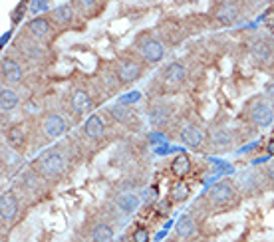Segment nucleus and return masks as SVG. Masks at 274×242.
<instances>
[{
  "label": "nucleus",
  "instance_id": "obj_13",
  "mask_svg": "<svg viewBox=\"0 0 274 242\" xmlns=\"http://www.w3.org/2000/svg\"><path fill=\"white\" fill-rule=\"evenodd\" d=\"M181 139L187 147H191V149H201L203 141H205V135H203V131L199 129L197 125H187V127H183V131H181Z\"/></svg>",
  "mask_w": 274,
  "mask_h": 242
},
{
  "label": "nucleus",
  "instance_id": "obj_6",
  "mask_svg": "<svg viewBox=\"0 0 274 242\" xmlns=\"http://www.w3.org/2000/svg\"><path fill=\"white\" fill-rule=\"evenodd\" d=\"M42 129H44V135L48 139H58L68 131V125H66V121L60 113H50V115H46V119L42 123Z\"/></svg>",
  "mask_w": 274,
  "mask_h": 242
},
{
  "label": "nucleus",
  "instance_id": "obj_18",
  "mask_svg": "<svg viewBox=\"0 0 274 242\" xmlns=\"http://www.w3.org/2000/svg\"><path fill=\"white\" fill-rule=\"evenodd\" d=\"M6 139H8V145L16 151H22L24 145H26V135H24V129H22L20 125L10 127L8 133H6Z\"/></svg>",
  "mask_w": 274,
  "mask_h": 242
},
{
  "label": "nucleus",
  "instance_id": "obj_11",
  "mask_svg": "<svg viewBox=\"0 0 274 242\" xmlns=\"http://www.w3.org/2000/svg\"><path fill=\"white\" fill-rule=\"evenodd\" d=\"M70 103H72V110L78 113V115H84V113L91 112V107H93L91 95L86 92V90H73Z\"/></svg>",
  "mask_w": 274,
  "mask_h": 242
},
{
  "label": "nucleus",
  "instance_id": "obj_27",
  "mask_svg": "<svg viewBox=\"0 0 274 242\" xmlns=\"http://www.w3.org/2000/svg\"><path fill=\"white\" fill-rule=\"evenodd\" d=\"M149 117H151V123L159 127V125H163L165 121H167V110L165 107H155Z\"/></svg>",
  "mask_w": 274,
  "mask_h": 242
},
{
  "label": "nucleus",
  "instance_id": "obj_23",
  "mask_svg": "<svg viewBox=\"0 0 274 242\" xmlns=\"http://www.w3.org/2000/svg\"><path fill=\"white\" fill-rule=\"evenodd\" d=\"M191 171V159L187 155H177L173 161H171V173L175 177H185L187 173Z\"/></svg>",
  "mask_w": 274,
  "mask_h": 242
},
{
  "label": "nucleus",
  "instance_id": "obj_22",
  "mask_svg": "<svg viewBox=\"0 0 274 242\" xmlns=\"http://www.w3.org/2000/svg\"><path fill=\"white\" fill-rule=\"evenodd\" d=\"M237 183H238V186H240V191H258V189H260V181H258L256 173H253V171L240 173Z\"/></svg>",
  "mask_w": 274,
  "mask_h": 242
},
{
  "label": "nucleus",
  "instance_id": "obj_24",
  "mask_svg": "<svg viewBox=\"0 0 274 242\" xmlns=\"http://www.w3.org/2000/svg\"><path fill=\"white\" fill-rule=\"evenodd\" d=\"M20 185L28 193H38L40 191V175L34 173V171H26L22 175V179H20Z\"/></svg>",
  "mask_w": 274,
  "mask_h": 242
},
{
  "label": "nucleus",
  "instance_id": "obj_17",
  "mask_svg": "<svg viewBox=\"0 0 274 242\" xmlns=\"http://www.w3.org/2000/svg\"><path fill=\"white\" fill-rule=\"evenodd\" d=\"M16 105H18V93L10 90V88H2V92H0V112H12Z\"/></svg>",
  "mask_w": 274,
  "mask_h": 242
},
{
  "label": "nucleus",
  "instance_id": "obj_31",
  "mask_svg": "<svg viewBox=\"0 0 274 242\" xmlns=\"http://www.w3.org/2000/svg\"><path fill=\"white\" fill-rule=\"evenodd\" d=\"M264 92H266V95H268V97H272V99H274V82H268V84L264 86Z\"/></svg>",
  "mask_w": 274,
  "mask_h": 242
},
{
  "label": "nucleus",
  "instance_id": "obj_25",
  "mask_svg": "<svg viewBox=\"0 0 274 242\" xmlns=\"http://www.w3.org/2000/svg\"><path fill=\"white\" fill-rule=\"evenodd\" d=\"M175 230H177V234H179L181 238L193 236V232H195V223H193V219H191L189 214H183L181 219H179V223H177V226H175Z\"/></svg>",
  "mask_w": 274,
  "mask_h": 242
},
{
  "label": "nucleus",
  "instance_id": "obj_1",
  "mask_svg": "<svg viewBox=\"0 0 274 242\" xmlns=\"http://www.w3.org/2000/svg\"><path fill=\"white\" fill-rule=\"evenodd\" d=\"M34 169H36V173L40 177L54 179V177L64 173V169H66V157L62 155L60 149H48L38 157V161L34 163Z\"/></svg>",
  "mask_w": 274,
  "mask_h": 242
},
{
  "label": "nucleus",
  "instance_id": "obj_9",
  "mask_svg": "<svg viewBox=\"0 0 274 242\" xmlns=\"http://www.w3.org/2000/svg\"><path fill=\"white\" fill-rule=\"evenodd\" d=\"M104 133H106V123H104V119L97 115V113H91L90 117L86 119V123H84V135L91 139V141H97V139H102L104 137Z\"/></svg>",
  "mask_w": 274,
  "mask_h": 242
},
{
  "label": "nucleus",
  "instance_id": "obj_4",
  "mask_svg": "<svg viewBox=\"0 0 274 242\" xmlns=\"http://www.w3.org/2000/svg\"><path fill=\"white\" fill-rule=\"evenodd\" d=\"M18 199H16V195L12 191L2 193V197H0V219H2V223H12L16 219V214H18Z\"/></svg>",
  "mask_w": 274,
  "mask_h": 242
},
{
  "label": "nucleus",
  "instance_id": "obj_32",
  "mask_svg": "<svg viewBox=\"0 0 274 242\" xmlns=\"http://www.w3.org/2000/svg\"><path fill=\"white\" fill-rule=\"evenodd\" d=\"M266 177H268V181L274 185V163L272 165H268V169H266Z\"/></svg>",
  "mask_w": 274,
  "mask_h": 242
},
{
  "label": "nucleus",
  "instance_id": "obj_16",
  "mask_svg": "<svg viewBox=\"0 0 274 242\" xmlns=\"http://www.w3.org/2000/svg\"><path fill=\"white\" fill-rule=\"evenodd\" d=\"M233 143V135L227 129H217L213 135H211V149L215 153H220V151H227Z\"/></svg>",
  "mask_w": 274,
  "mask_h": 242
},
{
  "label": "nucleus",
  "instance_id": "obj_28",
  "mask_svg": "<svg viewBox=\"0 0 274 242\" xmlns=\"http://www.w3.org/2000/svg\"><path fill=\"white\" fill-rule=\"evenodd\" d=\"M189 197V186L185 185V183H179V185L173 186V201H177V203H181Z\"/></svg>",
  "mask_w": 274,
  "mask_h": 242
},
{
  "label": "nucleus",
  "instance_id": "obj_30",
  "mask_svg": "<svg viewBox=\"0 0 274 242\" xmlns=\"http://www.w3.org/2000/svg\"><path fill=\"white\" fill-rule=\"evenodd\" d=\"M139 95H141V93H139V92L128 93V97H123V99H121V101H119V103H121V105H123V103H129V101H137V99H139Z\"/></svg>",
  "mask_w": 274,
  "mask_h": 242
},
{
  "label": "nucleus",
  "instance_id": "obj_15",
  "mask_svg": "<svg viewBox=\"0 0 274 242\" xmlns=\"http://www.w3.org/2000/svg\"><path fill=\"white\" fill-rule=\"evenodd\" d=\"M73 16H76V6L73 4H60V6H56L52 10V20L56 24H60V26L70 24Z\"/></svg>",
  "mask_w": 274,
  "mask_h": 242
},
{
  "label": "nucleus",
  "instance_id": "obj_2",
  "mask_svg": "<svg viewBox=\"0 0 274 242\" xmlns=\"http://www.w3.org/2000/svg\"><path fill=\"white\" fill-rule=\"evenodd\" d=\"M235 195H237V189H235L233 181H219V183H215V185L209 189L207 199H209L211 205L225 206L235 201Z\"/></svg>",
  "mask_w": 274,
  "mask_h": 242
},
{
  "label": "nucleus",
  "instance_id": "obj_5",
  "mask_svg": "<svg viewBox=\"0 0 274 242\" xmlns=\"http://www.w3.org/2000/svg\"><path fill=\"white\" fill-rule=\"evenodd\" d=\"M139 52H141V56H143L145 62L157 64V62L163 60L165 48L159 40H155V38H145V40L139 44Z\"/></svg>",
  "mask_w": 274,
  "mask_h": 242
},
{
  "label": "nucleus",
  "instance_id": "obj_10",
  "mask_svg": "<svg viewBox=\"0 0 274 242\" xmlns=\"http://www.w3.org/2000/svg\"><path fill=\"white\" fill-rule=\"evenodd\" d=\"M2 77L10 86L20 84V79H22V68H20V64L16 60H12V58H4L2 60Z\"/></svg>",
  "mask_w": 274,
  "mask_h": 242
},
{
  "label": "nucleus",
  "instance_id": "obj_19",
  "mask_svg": "<svg viewBox=\"0 0 274 242\" xmlns=\"http://www.w3.org/2000/svg\"><path fill=\"white\" fill-rule=\"evenodd\" d=\"M238 18L237 6L235 4H222L220 10L217 12V20H219L222 26H233Z\"/></svg>",
  "mask_w": 274,
  "mask_h": 242
},
{
  "label": "nucleus",
  "instance_id": "obj_33",
  "mask_svg": "<svg viewBox=\"0 0 274 242\" xmlns=\"http://www.w3.org/2000/svg\"><path fill=\"white\" fill-rule=\"evenodd\" d=\"M266 151H268V155H274V137L270 139V143H268V147H266Z\"/></svg>",
  "mask_w": 274,
  "mask_h": 242
},
{
  "label": "nucleus",
  "instance_id": "obj_29",
  "mask_svg": "<svg viewBox=\"0 0 274 242\" xmlns=\"http://www.w3.org/2000/svg\"><path fill=\"white\" fill-rule=\"evenodd\" d=\"M133 242H149V230L147 228H137L133 232Z\"/></svg>",
  "mask_w": 274,
  "mask_h": 242
},
{
  "label": "nucleus",
  "instance_id": "obj_26",
  "mask_svg": "<svg viewBox=\"0 0 274 242\" xmlns=\"http://www.w3.org/2000/svg\"><path fill=\"white\" fill-rule=\"evenodd\" d=\"M110 113H111V117H113V119H117V121H121V123H126V121L131 119V112H129L128 107H123L121 103L110 107Z\"/></svg>",
  "mask_w": 274,
  "mask_h": 242
},
{
  "label": "nucleus",
  "instance_id": "obj_21",
  "mask_svg": "<svg viewBox=\"0 0 274 242\" xmlns=\"http://www.w3.org/2000/svg\"><path fill=\"white\" fill-rule=\"evenodd\" d=\"M113 238V228L108 223H99L91 230V242H110Z\"/></svg>",
  "mask_w": 274,
  "mask_h": 242
},
{
  "label": "nucleus",
  "instance_id": "obj_3",
  "mask_svg": "<svg viewBox=\"0 0 274 242\" xmlns=\"http://www.w3.org/2000/svg\"><path fill=\"white\" fill-rule=\"evenodd\" d=\"M251 119L256 127L264 129V127H270L274 121V110L270 103L266 101H256L251 110Z\"/></svg>",
  "mask_w": 274,
  "mask_h": 242
},
{
  "label": "nucleus",
  "instance_id": "obj_20",
  "mask_svg": "<svg viewBox=\"0 0 274 242\" xmlns=\"http://www.w3.org/2000/svg\"><path fill=\"white\" fill-rule=\"evenodd\" d=\"M253 58H255L258 64H266V62L272 58V48H270L264 40L255 42V44H253Z\"/></svg>",
  "mask_w": 274,
  "mask_h": 242
},
{
  "label": "nucleus",
  "instance_id": "obj_7",
  "mask_svg": "<svg viewBox=\"0 0 274 242\" xmlns=\"http://www.w3.org/2000/svg\"><path fill=\"white\" fill-rule=\"evenodd\" d=\"M143 74V68H141V64H137L135 60H123V62H119V66H117V77L123 82V84H133V82H137L139 77Z\"/></svg>",
  "mask_w": 274,
  "mask_h": 242
},
{
  "label": "nucleus",
  "instance_id": "obj_14",
  "mask_svg": "<svg viewBox=\"0 0 274 242\" xmlns=\"http://www.w3.org/2000/svg\"><path fill=\"white\" fill-rule=\"evenodd\" d=\"M115 205H117V208H119L121 212H126V214H133V212L141 206V199H139L137 195H133V193H123V195H119V197H117Z\"/></svg>",
  "mask_w": 274,
  "mask_h": 242
},
{
  "label": "nucleus",
  "instance_id": "obj_12",
  "mask_svg": "<svg viewBox=\"0 0 274 242\" xmlns=\"http://www.w3.org/2000/svg\"><path fill=\"white\" fill-rule=\"evenodd\" d=\"M185 75H187V72H185V66L181 62H171L163 70V79L169 86H181L185 82Z\"/></svg>",
  "mask_w": 274,
  "mask_h": 242
},
{
  "label": "nucleus",
  "instance_id": "obj_8",
  "mask_svg": "<svg viewBox=\"0 0 274 242\" xmlns=\"http://www.w3.org/2000/svg\"><path fill=\"white\" fill-rule=\"evenodd\" d=\"M26 30H28L30 38H34L36 42H40V40H46V38L50 36V32H52V24H50V20L48 18L36 16V18H32L28 24H26Z\"/></svg>",
  "mask_w": 274,
  "mask_h": 242
}]
</instances>
